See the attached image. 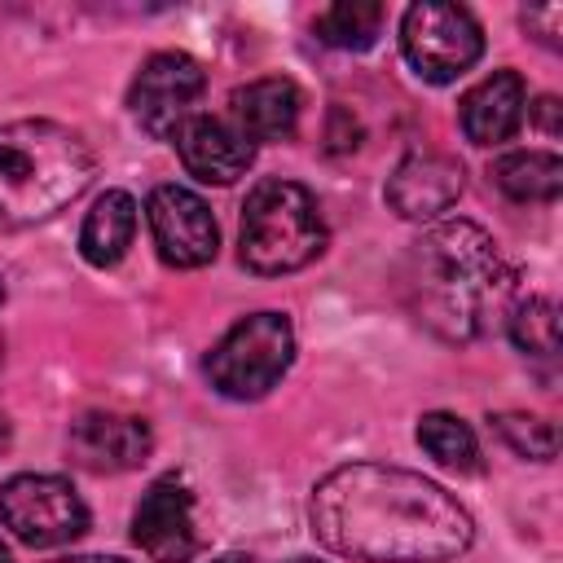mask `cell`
Here are the masks:
<instances>
[{
  "mask_svg": "<svg viewBox=\"0 0 563 563\" xmlns=\"http://www.w3.org/2000/svg\"><path fill=\"white\" fill-rule=\"evenodd\" d=\"M66 444H70L75 466H84L92 475H119V471H132V466H141L150 457L154 431L136 413L92 409V413H79L70 422Z\"/></svg>",
  "mask_w": 563,
  "mask_h": 563,
  "instance_id": "cell-11",
  "label": "cell"
},
{
  "mask_svg": "<svg viewBox=\"0 0 563 563\" xmlns=\"http://www.w3.org/2000/svg\"><path fill=\"white\" fill-rule=\"evenodd\" d=\"M400 290L427 330L449 343H471L506 312L515 273L475 220H440L409 246Z\"/></svg>",
  "mask_w": 563,
  "mask_h": 563,
  "instance_id": "cell-2",
  "label": "cell"
},
{
  "mask_svg": "<svg viewBox=\"0 0 563 563\" xmlns=\"http://www.w3.org/2000/svg\"><path fill=\"white\" fill-rule=\"evenodd\" d=\"M400 53L427 84H453L466 75L484 53V31L471 9L422 0L409 4L400 18Z\"/></svg>",
  "mask_w": 563,
  "mask_h": 563,
  "instance_id": "cell-6",
  "label": "cell"
},
{
  "mask_svg": "<svg viewBox=\"0 0 563 563\" xmlns=\"http://www.w3.org/2000/svg\"><path fill=\"white\" fill-rule=\"evenodd\" d=\"M132 541L154 563H189L198 554V528H194V493L180 475H163L150 484L132 515Z\"/></svg>",
  "mask_w": 563,
  "mask_h": 563,
  "instance_id": "cell-10",
  "label": "cell"
},
{
  "mask_svg": "<svg viewBox=\"0 0 563 563\" xmlns=\"http://www.w3.org/2000/svg\"><path fill=\"white\" fill-rule=\"evenodd\" d=\"M290 563H317V559H290Z\"/></svg>",
  "mask_w": 563,
  "mask_h": 563,
  "instance_id": "cell-29",
  "label": "cell"
},
{
  "mask_svg": "<svg viewBox=\"0 0 563 563\" xmlns=\"http://www.w3.org/2000/svg\"><path fill=\"white\" fill-rule=\"evenodd\" d=\"M92 180V150L53 119L0 123V224H40Z\"/></svg>",
  "mask_w": 563,
  "mask_h": 563,
  "instance_id": "cell-3",
  "label": "cell"
},
{
  "mask_svg": "<svg viewBox=\"0 0 563 563\" xmlns=\"http://www.w3.org/2000/svg\"><path fill=\"white\" fill-rule=\"evenodd\" d=\"M532 110H537V123L545 128V136H559V101L554 97H541Z\"/></svg>",
  "mask_w": 563,
  "mask_h": 563,
  "instance_id": "cell-23",
  "label": "cell"
},
{
  "mask_svg": "<svg viewBox=\"0 0 563 563\" xmlns=\"http://www.w3.org/2000/svg\"><path fill=\"white\" fill-rule=\"evenodd\" d=\"M202 88H207V75L189 53H154L136 70L128 106L154 141H176V132L198 114Z\"/></svg>",
  "mask_w": 563,
  "mask_h": 563,
  "instance_id": "cell-8",
  "label": "cell"
},
{
  "mask_svg": "<svg viewBox=\"0 0 563 563\" xmlns=\"http://www.w3.org/2000/svg\"><path fill=\"white\" fill-rule=\"evenodd\" d=\"M457 198H462V163L440 150L409 154L387 180V202L405 220H435Z\"/></svg>",
  "mask_w": 563,
  "mask_h": 563,
  "instance_id": "cell-12",
  "label": "cell"
},
{
  "mask_svg": "<svg viewBox=\"0 0 563 563\" xmlns=\"http://www.w3.org/2000/svg\"><path fill=\"white\" fill-rule=\"evenodd\" d=\"M229 110H233V128L255 145V141H286L295 136L299 128V110H303V97L290 79L282 75H268V79H255L246 88H238L229 97Z\"/></svg>",
  "mask_w": 563,
  "mask_h": 563,
  "instance_id": "cell-15",
  "label": "cell"
},
{
  "mask_svg": "<svg viewBox=\"0 0 563 563\" xmlns=\"http://www.w3.org/2000/svg\"><path fill=\"white\" fill-rule=\"evenodd\" d=\"M145 216H150L154 246H158V255L172 268H202V264L216 260L220 229H216L211 207L194 189H185V185H158L150 194V202H145Z\"/></svg>",
  "mask_w": 563,
  "mask_h": 563,
  "instance_id": "cell-9",
  "label": "cell"
},
{
  "mask_svg": "<svg viewBox=\"0 0 563 563\" xmlns=\"http://www.w3.org/2000/svg\"><path fill=\"white\" fill-rule=\"evenodd\" d=\"M325 251V220L317 198L282 176L260 180L242 207V264L264 277L295 273Z\"/></svg>",
  "mask_w": 563,
  "mask_h": 563,
  "instance_id": "cell-4",
  "label": "cell"
},
{
  "mask_svg": "<svg viewBox=\"0 0 563 563\" xmlns=\"http://www.w3.org/2000/svg\"><path fill=\"white\" fill-rule=\"evenodd\" d=\"M493 185L515 202H554L563 189V163L550 150H515L493 163Z\"/></svg>",
  "mask_w": 563,
  "mask_h": 563,
  "instance_id": "cell-17",
  "label": "cell"
},
{
  "mask_svg": "<svg viewBox=\"0 0 563 563\" xmlns=\"http://www.w3.org/2000/svg\"><path fill=\"white\" fill-rule=\"evenodd\" d=\"M9 444H13V427H9V418L0 413V457L9 453Z\"/></svg>",
  "mask_w": 563,
  "mask_h": 563,
  "instance_id": "cell-25",
  "label": "cell"
},
{
  "mask_svg": "<svg viewBox=\"0 0 563 563\" xmlns=\"http://www.w3.org/2000/svg\"><path fill=\"white\" fill-rule=\"evenodd\" d=\"M493 427H497V435H501L515 453H523V457L550 462V457L559 453V435H554V427H550L545 418H528V413H497V418H493Z\"/></svg>",
  "mask_w": 563,
  "mask_h": 563,
  "instance_id": "cell-21",
  "label": "cell"
},
{
  "mask_svg": "<svg viewBox=\"0 0 563 563\" xmlns=\"http://www.w3.org/2000/svg\"><path fill=\"white\" fill-rule=\"evenodd\" d=\"M528 106V88L519 70H493L484 75L457 106V123L471 145H501L519 132Z\"/></svg>",
  "mask_w": 563,
  "mask_h": 563,
  "instance_id": "cell-14",
  "label": "cell"
},
{
  "mask_svg": "<svg viewBox=\"0 0 563 563\" xmlns=\"http://www.w3.org/2000/svg\"><path fill=\"white\" fill-rule=\"evenodd\" d=\"M0 523L31 550H53L88 532V506L62 475H13L0 488Z\"/></svg>",
  "mask_w": 563,
  "mask_h": 563,
  "instance_id": "cell-7",
  "label": "cell"
},
{
  "mask_svg": "<svg viewBox=\"0 0 563 563\" xmlns=\"http://www.w3.org/2000/svg\"><path fill=\"white\" fill-rule=\"evenodd\" d=\"M0 303H4V277H0Z\"/></svg>",
  "mask_w": 563,
  "mask_h": 563,
  "instance_id": "cell-28",
  "label": "cell"
},
{
  "mask_svg": "<svg viewBox=\"0 0 563 563\" xmlns=\"http://www.w3.org/2000/svg\"><path fill=\"white\" fill-rule=\"evenodd\" d=\"M172 145H176L185 172L198 176L202 185H233L238 176H246V167L255 158V145L229 119H216V114H194L176 132Z\"/></svg>",
  "mask_w": 563,
  "mask_h": 563,
  "instance_id": "cell-13",
  "label": "cell"
},
{
  "mask_svg": "<svg viewBox=\"0 0 563 563\" xmlns=\"http://www.w3.org/2000/svg\"><path fill=\"white\" fill-rule=\"evenodd\" d=\"M132 233H136V202L132 194L123 189H106L92 211L84 216V229H79V255L97 268H110L128 255L132 246Z\"/></svg>",
  "mask_w": 563,
  "mask_h": 563,
  "instance_id": "cell-16",
  "label": "cell"
},
{
  "mask_svg": "<svg viewBox=\"0 0 563 563\" xmlns=\"http://www.w3.org/2000/svg\"><path fill=\"white\" fill-rule=\"evenodd\" d=\"M523 26H528V31H541L537 40H545V44L554 48V44H559V26H563V9H559V4L523 9Z\"/></svg>",
  "mask_w": 563,
  "mask_h": 563,
  "instance_id": "cell-22",
  "label": "cell"
},
{
  "mask_svg": "<svg viewBox=\"0 0 563 563\" xmlns=\"http://www.w3.org/2000/svg\"><path fill=\"white\" fill-rule=\"evenodd\" d=\"M216 563H255V559H246V554H224V559H216Z\"/></svg>",
  "mask_w": 563,
  "mask_h": 563,
  "instance_id": "cell-26",
  "label": "cell"
},
{
  "mask_svg": "<svg viewBox=\"0 0 563 563\" xmlns=\"http://www.w3.org/2000/svg\"><path fill=\"white\" fill-rule=\"evenodd\" d=\"M510 339L537 361H559V308L545 295H532L510 308Z\"/></svg>",
  "mask_w": 563,
  "mask_h": 563,
  "instance_id": "cell-20",
  "label": "cell"
},
{
  "mask_svg": "<svg viewBox=\"0 0 563 563\" xmlns=\"http://www.w3.org/2000/svg\"><path fill=\"white\" fill-rule=\"evenodd\" d=\"M418 444L449 471L457 475H471L479 471V444H475V431L457 418V413H422L418 422Z\"/></svg>",
  "mask_w": 563,
  "mask_h": 563,
  "instance_id": "cell-18",
  "label": "cell"
},
{
  "mask_svg": "<svg viewBox=\"0 0 563 563\" xmlns=\"http://www.w3.org/2000/svg\"><path fill=\"white\" fill-rule=\"evenodd\" d=\"M378 26H383V4L374 0H339L321 9L312 22L317 40L330 48H369L378 40Z\"/></svg>",
  "mask_w": 563,
  "mask_h": 563,
  "instance_id": "cell-19",
  "label": "cell"
},
{
  "mask_svg": "<svg viewBox=\"0 0 563 563\" xmlns=\"http://www.w3.org/2000/svg\"><path fill=\"white\" fill-rule=\"evenodd\" d=\"M295 361V330L286 312H251L224 330V339L207 352V378L229 400H255Z\"/></svg>",
  "mask_w": 563,
  "mask_h": 563,
  "instance_id": "cell-5",
  "label": "cell"
},
{
  "mask_svg": "<svg viewBox=\"0 0 563 563\" xmlns=\"http://www.w3.org/2000/svg\"><path fill=\"white\" fill-rule=\"evenodd\" d=\"M312 537L361 563H444L471 550L466 506L418 471L352 462L312 488Z\"/></svg>",
  "mask_w": 563,
  "mask_h": 563,
  "instance_id": "cell-1",
  "label": "cell"
},
{
  "mask_svg": "<svg viewBox=\"0 0 563 563\" xmlns=\"http://www.w3.org/2000/svg\"><path fill=\"white\" fill-rule=\"evenodd\" d=\"M53 563H128L119 554H70V559H53Z\"/></svg>",
  "mask_w": 563,
  "mask_h": 563,
  "instance_id": "cell-24",
  "label": "cell"
},
{
  "mask_svg": "<svg viewBox=\"0 0 563 563\" xmlns=\"http://www.w3.org/2000/svg\"><path fill=\"white\" fill-rule=\"evenodd\" d=\"M0 563H13V554H9V545L0 541Z\"/></svg>",
  "mask_w": 563,
  "mask_h": 563,
  "instance_id": "cell-27",
  "label": "cell"
}]
</instances>
